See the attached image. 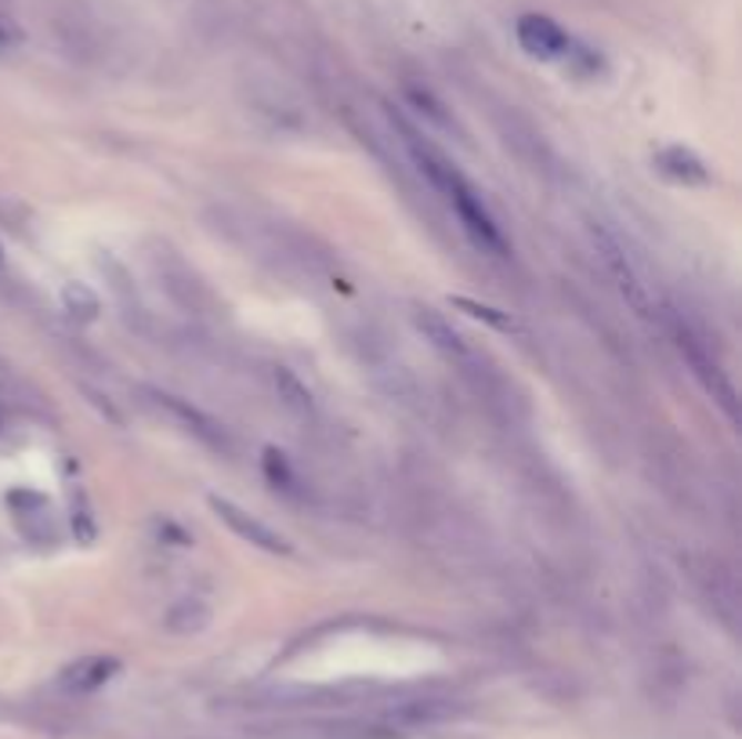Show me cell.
<instances>
[{
  "label": "cell",
  "instance_id": "cell-3",
  "mask_svg": "<svg viewBox=\"0 0 742 739\" xmlns=\"http://www.w3.org/2000/svg\"><path fill=\"white\" fill-rule=\"evenodd\" d=\"M590 240H594V246H598V254L604 257V265L612 269V276H616V283H620V291H623V297H627V305H634L641 316H649V294H644V286H641V280H638V272L630 269V262H627V254H623V246L616 243V236L609 229H601L598 222H590Z\"/></svg>",
  "mask_w": 742,
  "mask_h": 739
},
{
  "label": "cell",
  "instance_id": "cell-7",
  "mask_svg": "<svg viewBox=\"0 0 742 739\" xmlns=\"http://www.w3.org/2000/svg\"><path fill=\"white\" fill-rule=\"evenodd\" d=\"M655 168H659V174H667L670 182H681V185H707L710 182L707 163L699 160L692 149H684V145L659 149V153H655Z\"/></svg>",
  "mask_w": 742,
  "mask_h": 739
},
{
  "label": "cell",
  "instance_id": "cell-5",
  "mask_svg": "<svg viewBox=\"0 0 742 739\" xmlns=\"http://www.w3.org/2000/svg\"><path fill=\"white\" fill-rule=\"evenodd\" d=\"M518 44L526 48L532 59H558L569 51V33L561 30L555 19L547 16H521L518 19Z\"/></svg>",
  "mask_w": 742,
  "mask_h": 739
},
{
  "label": "cell",
  "instance_id": "cell-6",
  "mask_svg": "<svg viewBox=\"0 0 742 739\" xmlns=\"http://www.w3.org/2000/svg\"><path fill=\"white\" fill-rule=\"evenodd\" d=\"M116 670H120L116 656H84V660L65 667L59 681L65 692H94V689H102L105 681H113Z\"/></svg>",
  "mask_w": 742,
  "mask_h": 739
},
{
  "label": "cell",
  "instance_id": "cell-13",
  "mask_svg": "<svg viewBox=\"0 0 742 739\" xmlns=\"http://www.w3.org/2000/svg\"><path fill=\"white\" fill-rule=\"evenodd\" d=\"M453 308H460V312H467V316H475V320H486V323H492V326H500V331H515V323H511V320L500 316L497 308L478 305V301H471V297H453Z\"/></svg>",
  "mask_w": 742,
  "mask_h": 739
},
{
  "label": "cell",
  "instance_id": "cell-11",
  "mask_svg": "<svg viewBox=\"0 0 742 739\" xmlns=\"http://www.w3.org/2000/svg\"><path fill=\"white\" fill-rule=\"evenodd\" d=\"M276 388H279V399L294 409V414H301V417H308L312 414V392L301 385V381L291 374L286 366H279L276 370Z\"/></svg>",
  "mask_w": 742,
  "mask_h": 739
},
{
  "label": "cell",
  "instance_id": "cell-8",
  "mask_svg": "<svg viewBox=\"0 0 742 739\" xmlns=\"http://www.w3.org/2000/svg\"><path fill=\"white\" fill-rule=\"evenodd\" d=\"M211 624V606L203 598H182L174 601L163 616V627H167L171 635H200L203 627Z\"/></svg>",
  "mask_w": 742,
  "mask_h": 739
},
{
  "label": "cell",
  "instance_id": "cell-10",
  "mask_svg": "<svg viewBox=\"0 0 742 739\" xmlns=\"http://www.w3.org/2000/svg\"><path fill=\"white\" fill-rule=\"evenodd\" d=\"M153 399L160 403V409H171L174 417H182L185 424H189V432H196L203 443H211V446H225V439H222V432H217V424L211 421V417H203L200 409H192L189 403H182V399H174V395H163V392H156Z\"/></svg>",
  "mask_w": 742,
  "mask_h": 739
},
{
  "label": "cell",
  "instance_id": "cell-14",
  "mask_svg": "<svg viewBox=\"0 0 742 739\" xmlns=\"http://www.w3.org/2000/svg\"><path fill=\"white\" fill-rule=\"evenodd\" d=\"M19 40H22V30H19V26H16V22H11L8 16H0V54H4V51H11V48H16V44H19Z\"/></svg>",
  "mask_w": 742,
  "mask_h": 739
},
{
  "label": "cell",
  "instance_id": "cell-4",
  "mask_svg": "<svg viewBox=\"0 0 742 739\" xmlns=\"http://www.w3.org/2000/svg\"><path fill=\"white\" fill-rule=\"evenodd\" d=\"M678 348H681L684 360H689V366L695 370V377L703 381V388H707V392L713 395V399H718V403L728 409V414L735 417V388L728 385V377L721 374V366L710 360L707 348L699 345V341H695L689 331H684V326H678Z\"/></svg>",
  "mask_w": 742,
  "mask_h": 739
},
{
  "label": "cell",
  "instance_id": "cell-9",
  "mask_svg": "<svg viewBox=\"0 0 742 739\" xmlns=\"http://www.w3.org/2000/svg\"><path fill=\"white\" fill-rule=\"evenodd\" d=\"M414 320H417V326H420V334L431 341V345L438 348V352H446V355H467V345H464V337L453 331V326L438 316L435 308H417L414 312Z\"/></svg>",
  "mask_w": 742,
  "mask_h": 739
},
{
  "label": "cell",
  "instance_id": "cell-12",
  "mask_svg": "<svg viewBox=\"0 0 742 739\" xmlns=\"http://www.w3.org/2000/svg\"><path fill=\"white\" fill-rule=\"evenodd\" d=\"M62 305L70 308L73 316H80V320H94V316H99V308H102V301H99V294H94L91 286H84V283H65Z\"/></svg>",
  "mask_w": 742,
  "mask_h": 739
},
{
  "label": "cell",
  "instance_id": "cell-2",
  "mask_svg": "<svg viewBox=\"0 0 742 739\" xmlns=\"http://www.w3.org/2000/svg\"><path fill=\"white\" fill-rule=\"evenodd\" d=\"M449 203H453V207H457L460 225H464L467 236H471L475 246H482L486 254H497V257L507 254V243H504V236H500L497 222H492L489 211L482 207V200H478V196L471 193V185L457 189V193L449 196Z\"/></svg>",
  "mask_w": 742,
  "mask_h": 739
},
{
  "label": "cell",
  "instance_id": "cell-1",
  "mask_svg": "<svg viewBox=\"0 0 742 739\" xmlns=\"http://www.w3.org/2000/svg\"><path fill=\"white\" fill-rule=\"evenodd\" d=\"M211 508H214V515L222 518V523H225L232 533H236L240 540L261 547V551H272V555H291V540H286L283 533H276L272 526L261 523L257 515L243 512L240 504H232V500H225V497H211Z\"/></svg>",
  "mask_w": 742,
  "mask_h": 739
}]
</instances>
